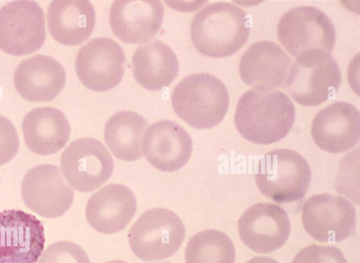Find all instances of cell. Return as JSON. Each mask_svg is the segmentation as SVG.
<instances>
[{"instance_id":"6da1fadb","label":"cell","mask_w":360,"mask_h":263,"mask_svg":"<svg viewBox=\"0 0 360 263\" xmlns=\"http://www.w3.org/2000/svg\"><path fill=\"white\" fill-rule=\"evenodd\" d=\"M295 117V106L285 93L252 89L240 98L234 122L244 139L266 145L285 137L293 126Z\"/></svg>"},{"instance_id":"9a60e30c","label":"cell","mask_w":360,"mask_h":263,"mask_svg":"<svg viewBox=\"0 0 360 263\" xmlns=\"http://www.w3.org/2000/svg\"><path fill=\"white\" fill-rule=\"evenodd\" d=\"M142 152L155 168L167 172L177 171L189 160L193 142L179 124L162 120L151 124L142 137Z\"/></svg>"},{"instance_id":"d6986e66","label":"cell","mask_w":360,"mask_h":263,"mask_svg":"<svg viewBox=\"0 0 360 263\" xmlns=\"http://www.w3.org/2000/svg\"><path fill=\"white\" fill-rule=\"evenodd\" d=\"M132 191L120 184H110L94 193L89 199L85 214L89 225L105 234L123 230L136 211Z\"/></svg>"},{"instance_id":"277c9868","label":"cell","mask_w":360,"mask_h":263,"mask_svg":"<svg viewBox=\"0 0 360 263\" xmlns=\"http://www.w3.org/2000/svg\"><path fill=\"white\" fill-rule=\"evenodd\" d=\"M341 81V72L333 57L325 51L314 49L296 58L283 88L297 103L314 106L333 96Z\"/></svg>"},{"instance_id":"4316f807","label":"cell","mask_w":360,"mask_h":263,"mask_svg":"<svg viewBox=\"0 0 360 263\" xmlns=\"http://www.w3.org/2000/svg\"><path fill=\"white\" fill-rule=\"evenodd\" d=\"M292 263H347L342 251L335 246L310 245L301 250Z\"/></svg>"},{"instance_id":"30bf717a","label":"cell","mask_w":360,"mask_h":263,"mask_svg":"<svg viewBox=\"0 0 360 263\" xmlns=\"http://www.w3.org/2000/svg\"><path fill=\"white\" fill-rule=\"evenodd\" d=\"M302 222L305 231L321 242H340L352 236L356 214L346 198L328 193L312 195L304 203Z\"/></svg>"},{"instance_id":"7c38bea8","label":"cell","mask_w":360,"mask_h":263,"mask_svg":"<svg viewBox=\"0 0 360 263\" xmlns=\"http://www.w3.org/2000/svg\"><path fill=\"white\" fill-rule=\"evenodd\" d=\"M44 228L18 209L0 212V263H35L45 245Z\"/></svg>"},{"instance_id":"44dd1931","label":"cell","mask_w":360,"mask_h":263,"mask_svg":"<svg viewBox=\"0 0 360 263\" xmlns=\"http://www.w3.org/2000/svg\"><path fill=\"white\" fill-rule=\"evenodd\" d=\"M95 23L94 8L87 0H54L47 10L50 34L65 46L84 42L91 34Z\"/></svg>"},{"instance_id":"f1b7e54d","label":"cell","mask_w":360,"mask_h":263,"mask_svg":"<svg viewBox=\"0 0 360 263\" xmlns=\"http://www.w3.org/2000/svg\"><path fill=\"white\" fill-rule=\"evenodd\" d=\"M246 263H278L273 258L268 257H255Z\"/></svg>"},{"instance_id":"ba28073f","label":"cell","mask_w":360,"mask_h":263,"mask_svg":"<svg viewBox=\"0 0 360 263\" xmlns=\"http://www.w3.org/2000/svg\"><path fill=\"white\" fill-rule=\"evenodd\" d=\"M46 39L44 13L32 0H17L0 9V49L22 56L39 50Z\"/></svg>"},{"instance_id":"5b68a950","label":"cell","mask_w":360,"mask_h":263,"mask_svg":"<svg viewBox=\"0 0 360 263\" xmlns=\"http://www.w3.org/2000/svg\"><path fill=\"white\" fill-rule=\"evenodd\" d=\"M255 182L262 194L280 203L302 199L310 181L308 162L297 151L276 149L259 160Z\"/></svg>"},{"instance_id":"8992f818","label":"cell","mask_w":360,"mask_h":263,"mask_svg":"<svg viewBox=\"0 0 360 263\" xmlns=\"http://www.w3.org/2000/svg\"><path fill=\"white\" fill-rule=\"evenodd\" d=\"M184 236L185 226L179 216L159 207L143 212L128 233L132 252L144 262L171 257L179 249Z\"/></svg>"},{"instance_id":"83f0119b","label":"cell","mask_w":360,"mask_h":263,"mask_svg":"<svg viewBox=\"0 0 360 263\" xmlns=\"http://www.w3.org/2000/svg\"><path fill=\"white\" fill-rule=\"evenodd\" d=\"M19 138L15 126L0 115V165L9 162L19 150Z\"/></svg>"},{"instance_id":"9c48e42d","label":"cell","mask_w":360,"mask_h":263,"mask_svg":"<svg viewBox=\"0 0 360 263\" xmlns=\"http://www.w3.org/2000/svg\"><path fill=\"white\" fill-rule=\"evenodd\" d=\"M62 173L76 191L92 192L105 183L113 172V160L101 141L81 138L70 143L63 152Z\"/></svg>"},{"instance_id":"8fae6325","label":"cell","mask_w":360,"mask_h":263,"mask_svg":"<svg viewBox=\"0 0 360 263\" xmlns=\"http://www.w3.org/2000/svg\"><path fill=\"white\" fill-rule=\"evenodd\" d=\"M125 61L124 53L117 42L108 37L96 38L79 51L75 70L79 79L86 88L104 92L122 81Z\"/></svg>"},{"instance_id":"d4e9b609","label":"cell","mask_w":360,"mask_h":263,"mask_svg":"<svg viewBox=\"0 0 360 263\" xmlns=\"http://www.w3.org/2000/svg\"><path fill=\"white\" fill-rule=\"evenodd\" d=\"M235 247L224 233L206 229L195 233L185 250L186 263H234Z\"/></svg>"},{"instance_id":"52a82bcc","label":"cell","mask_w":360,"mask_h":263,"mask_svg":"<svg viewBox=\"0 0 360 263\" xmlns=\"http://www.w3.org/2000/svg\"><path fill=\"white\" fill-rule=\"evenodd\" d=\"M281 44L295 58L309 49L332 52L336 38L330 18L310 6L295 7L287 11L277 26Z\"/></svg>"},{"instance_id":"603a6c76","label":"cell","mask_w":360,"mask_h":263,"mask_svg":"<svg viewBox=\"0 0 360 263\" xmlns=\"http://www.w3.org/2000/svg\"><path fill=\"white\" fill-rule=\"evenodd\" d=\"M132 71L139 85L147 90L160 91L169 86L177 76L179 61L169 46L154 40L136 49Z\"/></svg>"},{"instance_id":"4dcf8cb0","label":"cell","mask_w":360,"mask_h":263,"mask_svg":"<svg viewBox=\"0 0 360 263\" xmlns=\"http://www.w3.org/2000/svg\"><path fill=\"white\" fill-rule=\"evenodd\" d=\"M155 263H170V262H155Z\"/></svg>"},{"instance_id":"ac0fdd59","label":"cell","mask_w":360,"mask_h":263,"mask_svg":"<svg viewBox=\"0 0 360 263\" xmlns=\"http://www.w3.org/2000/svg\"><path fill=\"white\" fill-rule=\"evenodd\" d=\"M109 19L113 33L120 40L142 44L160 30L164 6L158 0H116L111 5Z\"/></svg>"},{"instance_id":"484cf974","label":"cell","mask_w":360,"mask_h":263,"mask_svg":"<svg viewBox=\"0 0 360 263\" xmlns=\"http://www.w3.org/2000/svg\"><path fill=\"white\" fill-rule=\"evenodd\" d=\"M38 263H91L88 255L79 245L60 240L49 246L42 253Z\"/></svg>"},{"instance_id":"cb8c5ba5","label":"cell","mask_w":360,"mask_h":263,"mask_svg":"<svg viewBox=\"0 0 360 263\" xmlns=\"http://www.w3.org/2000/svg\"><path fill=\"white\" fill-rule=\"evenodd\" d=\"M148 122L139 114L129 110L118 112L107 121L104 139L119 160L135 161L142 157L141 140Z\"/></svg>"},{"instance_id":"4fadbf2b","label":"cell","mask_w":360,"mask_h":263,"mask_svg":"<svg viewBox=\"0 0 360 263\" xmlns=\"http://www.w3.org/2000/svg\"><path fill=\"white\" fill-rule=\"evenodd\" d=\"M21 195L30 210L48 219L64 214L74 199L73 190L65 181L59 167L50 164L37 165L25 174Z\"/></svg>"},{"instance_id":"ffe728a7","label":"cell","mask_w":360,"mask_h":263,"mask_svg":"<svg viewBox=\"0 0 360 263\" xmlns=\"http://www.w3.org/2000/svg\"><path fill=\"white\" fill-rule=\"evenodd\" d=\"M65 71L55 58L37 55L22 61L13 75V83L19 94L31 102L54 99L63 89Z\"/></svg>"},{"instance_id":"2e32d148","label":"cell","mask_w":360,"mask_h":263,"mask_svg":"<svg viewBox=\"0 0 360 263\" xmlns=\"http://www.w3.org/2000/svg\"><path fill=\"white\" fill-rule=\"evenodd\" d=\"M291 58L276 43L259 41L243 54L239 73L243 82L260 91H274L285 85Z\"/></svg>"},{"instance_id":"7a4b0ae2","label":"cell","mask_w":360,"mask_h":263,"mask_svg":"<svg viewBox=\"0 0 360 263\" xmlns=\"http://www.w3.org/2000/svg\"><path fill=\"white\" fill-rule=\"evenodd\" d=\"M250 27L246 13L234 4H209L194 16L191 39L202 55L224 58L236 53L247 41Z\"/></svg>"},{"instance_id":"e0dca14e","label":"cell","mask_w":360,"mask_h":263,"mask_svg":"<svg viewBox=\"0 0 360 263\" xmlns=\"http://www.w3.org/2000/svg\"><path fill=\"white\" fill-rule=\"evenodd\" d=\"M311 134L315 143L324 151H347L359 142V110L349 103L335 102L315 115Z\"/></svg>"},{"instance_id":"3957f363","label":"cell","mask_w":360,"mask_h":263,"mask_svg":"<svg viewBox=\"0 0 360 263\" xmlns=\"http://www.w3.org/2000/svg\"><path fill=\"white\" fill-rule=\"evenodd\" d=\"M172 104L176 114L190 127L207 129L218 125L229 105L225 84L209 73L192 74L174 89Z\"/></svg>"},{"instance_id":"f546056e","label":"cell","mask_w":360,"mask_h":263,"mask_svg":"<svg viewBox=\"0 0 360 263\" xmlns=\"http://www.w3.org/2000/svg\"><path fill=\"white\" fill-rule=\"evenodd\" d=\"M106 263H128L127 262H124V261H122V260H112V261H110V262H108Z\"/></svg>"},{"instance_id":"5bb4252c","label":"cell","mask_w":360,"mask_h":263,"mask_svg":"<svg viewBox=\"0 0 360 263\" xmlns=\"http://www.w3.org/2000/svg\"><path fill=\"white\" fill-rule=\"evenodd\" d=\"M238 230L243 243L257 253H270L281 248L290 233V222L278 205L260 203L250 206L240 217Z\"/></svg>"},{"instance_id":"7402d4cb","label":"cell","mask_w":360,"mask_h":263,"mask_svg":"<svg viewBox=\"0 0 360 263\" xmlns=\"http://www.w3.org/2000/svg\"><path fill=\"white\" fill-rule=\"evenodd\" d=\"M22 129L27 148L40 155L58 153L70 136V125L65 115L53 107L30 110L23 119Z\"/></svg>"}]
</instances>
